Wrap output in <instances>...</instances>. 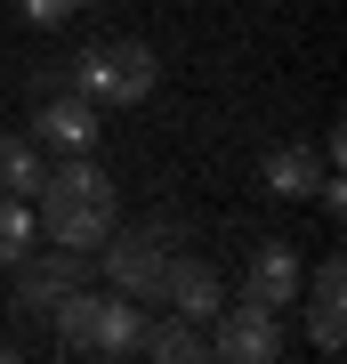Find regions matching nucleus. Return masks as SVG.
Returning a JSON list of instances; mask_svg holds the SVG:
<instances>
[{"mask_svg":"<svg viewBox=\"0 0 347 364\" xmlns=\"http://www.w3.org/2000/svg\"><path fill=\"white\" fill-rule=\"evenodd\" d=\"M162 308L186 316V324H210V316L226 308V275L210 267V259H170L162 267Z\"/></svg>","mask_w":347,"mask_h":364,"instance_id":"6e6552de","label":"nucleus"},{"mask_svg":"<svg viewBox=\"0 0 347 364\" xmlns=\"http://www.w3.org/2000/svg\"><path fill=\"white\" fill-rule=\"evenodd\" d=\"M243 299H250V308H267V316H283L291 299H299V251L267 235V243L250 251V267H243Z\"/></svg>","mask_w":347,"mask_h":364,"instance_id":"1a4fd4ad","label":"nucleus"},{"mask_svg":"<svg viewBox=\"0 0 347 364\" xmlns=\"http://www.w3.org/2000/svg\"><path fill=\"white\" fill-rule=\"evenodd\" d=\"M170 243H178V227L170 219H145V227H114L97 243L105 259V284L129 291V299H162V267H170Z\"/></svg>","mask_w":347,"mask_h":364,"instance_id":"20e7f679","label":"nucleus"},{"mask_svg":"<svg viewBox=\"0 0 347 364\" xmlns=\"http://www.w3.org/2000/svg\"><path fill=\"white\" fill-rule=\"evenodd\" d=\"M219 364H275L283 356V324H275L267 308H250V299H234V308L210 316V340H202Z\"/></svg>","mask_w":347,"mask_h":364,"instance_id":"39448f33","label":"nucleus"},{"mask_svg":"<svg viewBox=\"0 0 347 364\" xmlns=\"http://www.w3.org/2000/svg\"><path fill=\"white\" fill-rule=\"evenodd\" d=\"M25 138L33 146H57V154H89V146H97V105L81 97V90H49Z\"/></svg>","mask_w":347,"mask_h":364,"instance_id":"0eeeda50","label":"nucleus"},{"mask_svg":"<svg viewBox=\"0 0 347 364\" xmlns=\"http://www.w3.org/2000/svg\"><path fill=\"white\" fill-rule=\"evenodd\" d=\"M40 170H49V162H40V146L33 138H0V195H25L33 203V186H40Z\"/></svg>","mask_w":347,"mask_h":364,"instance_id":"ddd939ff","label":"nucleus"},{"mask_svg":"<svg viewBox=\"0 0 347 364\" xmlns=\"http://www.w3.org/2000/svg\"><path fill=\"white\" fill-rule=\"evenodd\" d=\"M154 81H162V65H154V49L145 41H129V33H114V41H89V49L73 57V90L97 105H145L154 97Z\"/></svg>","mask_w":347,"mask_h":364,"instance_id":"7ed1b4c3","label":"nucleus"},{"mask_svg":"<svg viewBox=\"0 0 347 364\" xmlns=\"http://www.w3.org/2000/svg\"><path fill=\"white\" fill-rule=\"evenodd\" d=\"M33 203H40V235L49 243H65V251H89L97 259V243L121 227V195H114V178L89 162V154H65V162H49L40 170V186H33Z\"/></svg>","mask_w":347,"mask_h":364,"instance_id":"f257e3e1","label":"nucleus"},{"mask_svg":"<svg viewBox=\"0 0 347 364\" xmlns=\"http://www.w3.org/2000/svg\"><path fill=\"white\" fill-rule=\"evenodd\" d=\"M138 356L154 364H202V324H186V316H162V324H138Z\"/></svg>","mask_w":347,"mask_h":364,"instance_id":"9b49d317","label":"nucleus"},{"mask_svg":"<svg viewBox=\"0 0 347 364\" xmlns=\"http://www.w3.org/2000/svg\"><path fill=\"white\" fill-rule=\"evenodd\" d=\"M307 332L323 356H339V340H347V267L339 259H323L307 275Z\"/></svg>","mask_w":347,"mask_h":364,"instance_id":"9d476101","label":"nucleus"},{"mask_svg":"<svg viewBox=\"0 0 347 364\" xmlns=\"http://www.w3.org/2000/svg\"><path fill=\"white\" fill-rule=\"evenodd\" d=\"M33 203L25 195H0V267H16V259H25V251H33Z\"/></svg>","mask_w":347,"mask_h":364,"instance_id":"4468645a","label":"nucleus"},{"mask_svg":"<svg viewBox=\"0 0 347 364\" xmlns=\"http://www.w3.org/2000/svg\"><path fill=\"white\" fill-rule=\"evenodd\" d=\"M16 9H25V16H33V25H40V33H49V25H65V16H73V9H81V0H16Z\"/></svg>","mask_w":347,"mask_h":364,"instance_id":"2eb2a0df","label":"nucleus"},{"mask_svg":"<svg viewBox=\"0 0 347 364\" xmlns=\"http://www.w3.org/2000/svg\"><path fill=\"white\" fill-rule=\"evenodd\" d=\"M49 324H57V348L65 356H138V324H145V299H129V291H89V284H73L49 308Z\"/></svg>","mask_w":347,"mask_h":364,"instance_id":"f03ea898","label":"nucleus"},{"mask_svg":"<svg viewBox=\"0 0 347 364\" xmlns=\"http://www.w3.org/2000/svg\"><path fill=\"white\" fill-rule=\"evenodd\" d=\"M258 178H267V195H315V186H323V154H307V146H275V154L258 162Z\"/></svg>","mask_w":347,"mask_h":364,"instance_id":"f8f14e48","label":"nucleus"},{"mask_svg":"<svg viewBox=\"0 0 347 364\" xmlns=\"http://www.w3.org/2000/svg\"><path fill=\"white\" fill-rule=\"evenodd\" d=\"M9 275H16V308H25V316H49L73 284H89V251H65V243H57L49 259H40V251H25Z\"/></svg>","mask_w":347,"mask_h":364,"instance_id":"423d86ee","label":"nucleus"}]
</instances>
